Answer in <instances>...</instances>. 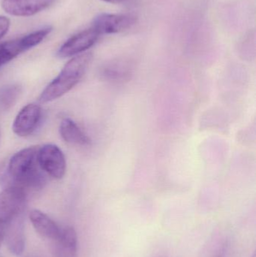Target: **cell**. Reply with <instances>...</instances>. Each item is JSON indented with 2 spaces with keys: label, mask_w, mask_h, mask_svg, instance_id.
Listing matches in <instances>:
<instances>
[{
  "label": "cell",
  "mask_w": 256,
  "mask_h": 257,
  "mask_svg": "<svg viewBox=\"0 0 256 257\" xmlns=\"http://www.w3.org/2000/svg\"><path fill=\"white\" fill-rule=\"evenodd\" d=\"M5 228L6 226L4 223H0V247H1L2 242L4 241Z\"/></svg>",
  "instance_id": "cell-16"
},
{
  "label": "cell",
  "mask_w": 256,
  "mask_h": 257,
  "mask_svg": "<svg viewBox=\"0 0 256 257\" xmlns=\"http://www.w3.org/2000/svg\"><path fill=\"white\" fill-rule=\"evenodd\" d=\"M27 191L17 186H8L0 193V223H6L24 214Z\"/></svg>",
  "instance_id": "cell-4"
},
{
  "label": "cell",
  "mask_w": 256,
  "mask_h": 257,
  "mask_svg": "<svg viewBox=\"0 0 256 257\" xmlns=\"http://www.w3.org/2000/svg\"><path fill=\"white\" fill-rule=\"evenodd\" d=\"M55 241L56 257H77L78 235L73 227L62 228L60 236Z\"/></svg>",
  "instance_id": "cell-12"
},
{
  "label": "cell",
  "mask_w": 256,
  "mask_h": 257,
  "mask_svg": "<svg viewBox=\"0 0 256 257\" xmlns=\"http://www.w3.org/2000/svg\"><path fill=\"white\" fill-rule=\"evenodd\" d=\"M50 26L22 37L0 44V68L28 50L40 44L52 31Z\"/></svg>",
  "instance_id": "cell-3"
},
{
  "label": "cell",
  "mask_w": 256,
  "mask_h": 257,
  "mask_svg": "<svg viewBox=\"0 0 256 257\" xmlns=\"http://www.w3.org/2000/svg\"><path fill=\"white\" fill-rule=\"evenodd\" d=\"M252 257H255V254H254V255H253V256H252Z\"/></svg>",
  "instance_id": "cell-19"
},
{
  "label": "cell",
  "mask_w": 256,
  "mask_h": 257,
  "mask_svg": "<svg viewBox=\"0 0 256 257\" xmlns=\"http://www.w3.org/2000/svg\"><path fill=\"white\" fill-rule=\"evenodd\" d=\"M29 217L36 232L44 238L56 241L60 236L62 228L40 210L34 209L30 211Z\"/></svg>",
  "instance_id": "cell-11"
},
{
  "label": "cell",
  "mask_w": 256,
  "mask_h": 257,
  "mask_svg": "<svg viewBox=\"0 0 256 257\" xmlns=\"http://www.w3.org/2000/svg\"><path fill=\"white\" fill-rule=\"evenodd\" d=\"M38 160L43 172L51 178L60 180L64 177L66 157L57 145L48 144L39 148Z\"/></svg>",
  "instance_id": "cell-5"
},
{
  "label": "cell",
  "mask_w": 256,
  "mask_h": 257,
  "mask_svg": "<svg viewBox=\"0 0 256 257\" xmlns=\"http://www.w3.org/2000/svg\"><path fill=\"white\" fill-rule=\"evenodd\" d=\"M42 117V108L37 104L24 106L15 117L12 130L17 136L26 137L35 131Z\"/></svg>",
  "instance_id": "cell-8"
},
{
  "label": "cell",
  "mask_w": 256,
  "mask_h": 257,
  "mask_svg": "<svg viewBox=\"0 0 256 257\" xmlns=\"http://www.w3.org/2000/svg\"><path fill=\"white\" fill-rule=\"evenodd\" d=\"M10 24L9 18L6 16H0V39L8 33Z\"/></svg>",
  "instance_id": "cell-15"
},
{
  "label": "cell",
  "mask_w": 256,
  "mask_h": 257,
  "mask_svg": "<svg viewBox=\"0 0 256 257\" xmlns=\"http://www.w3.org/2000/svg\"><path fill=\"white\" fill-rule=\"evenodd\" d=\"M4 241L14 254L21 255L25 248L24 214L5 224Z\"/></svg>",
  "instance_id": "cell-10"
},
{
  "label": "cell",
  "mask_w": 256,
  "mask_h": 257,
  "mask_svg": "<svg viewBox=\"0 0 256 257\" xmlns=\"http://www.w3.org/2000/svg\"><path fill=\"white\" fill-rule=\"evenodd\" d=\"M102 1L106 2V3H113V4H117V3H123L127 0H102Z\"/></svg>",
  "instance_id": "cell-17"
},
{
  "label": "cell",
  "mask_w": 256,
  "mask_h": 257,
  "mask_svg": "<svg viewBox=\"0 0 256 257\" xmlns=\"http://www.w3.org/2000/svg\"><path fill=\"white\" fill-rule=\"evenodd\" d=\"M99 36L100 34L93 27L83 30L66 41L58 50L57 56L67 58L82 54L96 43Z\"/></svg>",
  "instance_id": "cell-6"
},
{
  "label": "cell",
  "mask_w": 256,
  "mask_h": 257,
  "mask_svg": "<svg viewBox=\"0 0 256 257\" xmlns=\"http://www.w3.org/2000/svg\"><path fill=\"white\" fill-rule=\"evenodd\" d=\"M39 150V147H29L12 156L5 169L4 179L8 178L12 183L9 186H17L26 191L43 187L46 178L38 160Z\"/></svg>",
  "instance_id": "cell-1"
},
{
  "label": "cell",
  "mask_w": 256,
  "mask_h": 257,
  "mask_svg": "<svg viewBox=\"0 0 256 257\" xmlns=\"http://www.w3.org/2000/svg\"><path fill=\"white\" fill-rule=\"evenodd\" d=\"M137 19L132 15L101 14L93 21L92 27L99 34H114L130 29L136 24Z\"/></svg>",
  "instance_id": "cell-7"
},
{
  "label": "cell",
  "mask_w": 256,
  "mask_h": 257,
  "mask_svg": "<svg viewBox=\"0 0 256 257\" xmlns=\"http://www.w3.org/2000/svg\"><path fill=\"white\" fill-rule=\"evenodd\" d=\"M60 133L63 140L71 145L78 146H89L91 145L90 138L71 119L65 118L62 120Z\"/></svg>",
  "instance_id": "cell-13"
},
{
  "label": "cell",
  "mask_w": 256,
  "mask_h": 257,
  "mask_svg": "<svg viewBox=\"0 0 256 257\" xmlns=\"http://www.w3.org/2000/svg\"><path fill=\"white\" fill-rule=\"evenodd\" d=\"M216 257H223V256H222V255H219V256H216Z\"/></svg>",
  "instance_id": "cell-18"
},
{
  "label": "cell",
  "mask_w": 256,
  "mask_h": 257,
  "mask_svg": "<svg viewBox=\"0 0 256 257\" xmlns=\"http://www.w3.org/2000/svg\"><path fill=\"white\" fill-rule=\"evenodd\" d=\"M57 0H3V10L12 16L30 17L52 6Z\"/></svg>",
  "instance_id": "cell-9"
},
{
  "label": "cell",
  "mask_w": 256,
  "mask_h": 257,
  "mask_svg": "<svg viewBox=\"0 0 256 257\" xmlns=\"http://www.w3.org/2000/svg\"><path fill=\"white\" fill-rule=\"evenodd\" d=\"M21 93L20 86L10 85L0 91V105L5 110L12 108L18 99Z\"/></svg>",
  "instance_id": "cell-14"
},
{
  "label": "cell",
  "mask_w": 256,
  "mask_h": 257,
  "mask_svg": "<svg viewBox=\"0 0 256 257\" xmlns=\"http://www.w3.org/2000/svg\"><path fill=\"white\" fill-rule=\"evenodd\" d=\"M91 53L84 52L72 57L58 75L45 87L39 96L42 103L52 102L70 91L80 82L91 63Z\"/></svg>",
  "instance_id": "cell-2"
}]
</instances>
